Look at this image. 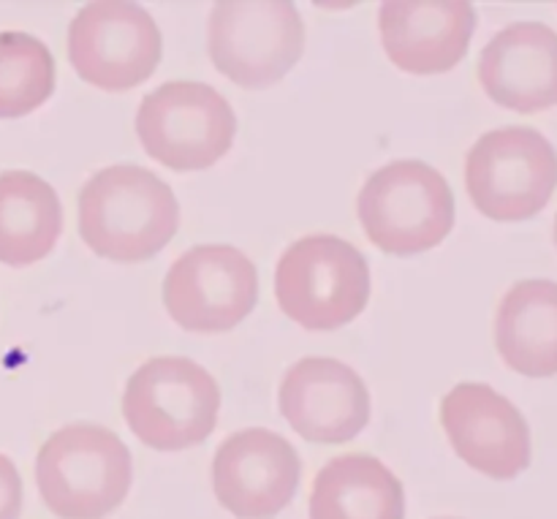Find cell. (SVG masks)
<instances>
[{
    "instance_id": "6da1fadb",
    "label": "cell",
    "mask_w": 557,
    "mask_h": 519,
    "mask_svg": "<svg viewBox=\"0 0 557 519\" xmlns=\"http://www.w3.org/2000/svg\"><path fill=\"white\" fill-rule=\"evenodd\" d=\"M177 228L174 190L156 172L136 163L101 169L79 194V234L101 259L139 264L161 254Z\"/></svg>"
},
{
    "instance_id": "7a4b0ae2",
    "label": "cell",
    "mask_w": 557,
    "mask_h": 519,
    "mask_svg": "<svg viewBox=\"0 0 557 519\" xmlns=\"http://www.w3.org/2000/svg\"><path fill=\"white\" fill-rule=\"evenodd\" d=\"M134 482V460L101 424H65L36 455L44 506L60 519H103L120 509Z\"/></svg>"
},
{
    "instance_id": "3957f363",
    "label": "cell",
    "mask_w": 557,
    "mask_h": 519,
    "mask_svg": "<svg viewBox=\"0 0 557 519\" xmlns=\"http://www.w3.org/2000/svg\"><path fill=\"white\" fill-rule=\"evenodd\" d=\"M277 308L310 332L351 324L370 302V264L335 234H308L283 250L275 270Z\"/></svg>"
},
{
    "instance_id": "277c9868",
    "label": "cell",
    "mask_w": 557,
    "mask_h": 519,
    "mask_svg": "<svg viewBox=\"0 0 557 519\" xmlns=\"http://www.w3.org/2000/svg\"><path fill=\"white\" fill-rule=\"evenodd\" d=\"M364 234L389 256L438 248L455 228V194L438 169L424 161H392L368 177L357 196Z\"/></svg>"
},
{
    "instance_id": "5b68a950",
    "label": "cell",
    "mask_w": 557,
    "mask_h": 519,
    "mask_svg": "<svg viewBox=\"0 0 557 519\" xmlns=\"http://www.w3.org/2000/svg\"><path fill=\"white\" fill-rule=\"evenodd\" d=\"M221 413V386L210 370L185 357L147 359L123 392L131 433L156 452L205 444Z\"/></svg>"
},
{
    "instance_id": "8992f818",
    "label": "cell",
    "mask_w": 557,
    "mask_h": 519,
    "mask_svg": "<svg viewBox=\"0 0 557 519\" xmlns=\"http://www.w3.org/2000/svg\"><path fill=\"white\" fill-rule=\"evenodd\" d=\"M237 114L212 85L174 79L141 98L136 136L152 161L174 172L210 169L232 150Z\"/></svg>"
},
{
    "instance_id": "52a82bcc",
    "label": "cell",
    "mask_w": 557,
    "mask_h": 519,
    "mask_svg": "<svg viewBox=\"0 0 557 519\" xmlns=\"http://www.w3.org/2000/svg\"><path fill=\"white\" fill-rule=\"evenodd\" d=\"M466 188L490 221H528L549 205L557 188L555 147L528 125L487 131L466 156Z\"/></svg>"
},
{
    "instance_id": "ba28073f",
    "label": "cell",
    "mask_w": 557,
    "mask_h": 519,
    "mask_svg": "<svg viewBox=\"0 0 557 519\" xmlns=\"http://www.w3.org/2000/svg\"><path fill=\"white\" fill-rule=\"evenodd\" d=\"M210 60L245 90L281 82L305 52L302 14L288 0H221L212 5Z\"/></svg>"
},
{
    "instance_id": "9c48e42d",
    "label": "cell",
    "mask_w": 557,
    "mask_h": 519,
    "mask_svg": "<svg viewBox=\"0 0 557 519\" xmlns=\"http://www.w3.org/2000/svg\"><path fill=\"white\" fill-rule=\"evenodd\" d=\"M163 38L147 9L125 0H98L69 25V60L87 85L125 92L156 74Z\"/></svg>"
},
{
    "instance_id": "30bf717a",
    "label": "cell",
    "mask_w": 557,
    "mask_h": 519,
    "mask_svg": "<svg viewBox=\"0 0 557 519\" xmlns=\"http://www.w3.org/2000/svg\"><path fill=\"white\" fill-rule=\"evenodd\" d=\"M256 302L259 272L234 245H196L163 277L169 319L199 335L232 332L253 313Z\"/></svg>"
},
{
    "instance_id": "8fae6325",
    "label": "cell",
    "mask_w": 557,
    "mask_h": 519,
    "mask_svg": "<svg viewBox=\"0 0 557 519\" xmlns=\"http://www.w3.org/2000/svg\"><path fill=\"white\" fill-rule=\"evenodd\" d=\"M441 428L466 466L498 482L531 466V428L520 408L490 384H457L441 400Z\"/></svg>"
},
{
    "instance_id": "7c38bea8",
    "label": "cell",
    "mask_w": 557,
    "mask_h": 519,
    "mask_svg": "<svg viewBox=\"0 0 557 519\" xmlns=\"http://www.w3.org/2000/svg\"><path fill=\"white\" fill-rule=\"evenodd\" d=\"M302 460L283 435L264 428L232 433L212 460V493L237 519H272L294 501Z\"/></svg>"
},
{
    "instance_id": "4fadbf2b",
    "label": "cell",
    "mask_w": 557,
    "mask_h": 519,
    "mask_svg": "<svg viewBox=\"0 0 557 519\" xmlns=\"http://www.w3.org/2000/svg\"><path fill=\"white\" fill-rule=\"evenodd\" d=\"M281 413L310 444H348L370 424V392L362 375L332 357H305L283 375Z\"/></svg>"
},
{
    "instance_id": "5bb4252c",
    "label": "cell",
    "mask_w": 557,
    "mask_h": 519,
    "mask_svg": "<svg viewBox=\"0 0 557 519\" xmlns=\"http://www.w3.org/2000/svg\"><path fill=\"white\" fill-rule=\"evenodd\" d=\"M384 52L400 71L446 74L471 47L476 9L468 0H389L381 5Z\"/></svg>"
},
{
    "instance_id": "9a60e30c",
    "label": "cell",
    "mask_w": 557,
    "mask_h": 519,
    "mask_svg": "<svg viewBox=\"0 0 557 519\" xmlns=\"http://www.w3.org/2000/svg\"><path fill=\"white\" fill-rule=\"evenodd\" d=\"M476 76L498 107L539 114L557 103V33L544 22H515L490 38Z\"/></svg>"
},
{
    "instance_id": "2e32d148",
    "label": "cell",
    "mask_w": 557,
    "mask_h": 519,
    "mask_svg": "<svg viewBox=\"0 0 557 519\" xmlns=\"http://www.w3.org/2000/svg\"><path fill=\"white\" fill-rule=\"evenodd\" d=\"M495 348L515 373L557 375V283L533 277L504 294L495 313Z\"/></svg>"
},
{
    "instance_id": "e0dca14e",
    "label": "cell",
    "mask_w": 557,
    "mask_h": 519,
    "mask_svg": "<svg viewBox=\"0 0 557 519\" xmlns=\"http://www.w3.org/2000/svg\"><path fill=\"white\" fill-rule=\"evenodd\" d=\"M310 519H406L403 482L373 455L326 462L310 487Z\"/></svg>"
},
{
    "instance_id": "ac0fdd59",
    "label": "cell",
    "mask_w": 557,
    "mask_h": 519,
    "mask_svg": "<svg viewBox=\"0 0 557 519\" xmlns=\"http://www.w3.org/2000/svg\"><path fill=\"white\" fill-rule=\"evenodd\" d=\"M63 232L58 190L25 169L0 172V264L30 267L47 259Z\"/></svg>"
},
{
    "instance_id": "d6986e66",
    "label": "cell",
    "mask_w": 557,
    "mask_h": 519,
    "mask_svg": "<svg viewBox=\"0 0 557 519\" xmlns=\"http://www.w3.org/2000/svg\"><path fill=\"white\" fill-rule=\"evenodd\" d=\"M54 58L41 38L22 30L0 33V120L25 118L54 92Z\"/></svg>"
},
{
    "instance_id": "ffe728a7",
    "label": "cell",
    "mask_w": 557,
    "mask_h": 519,
    "mask_svg": "<svg viewBox=\"0 0 557 519\" xmlns=\"http://www.w3.org/2000/svg\"><path fill=\"white\" fill-rule=\"evenodd\" d=\"M22 477L14 462L5 455H0V519H20L22 511Z\"/></svg>"
},
{
    "instance_id": "44dd1931",
    "label": "cell",
    "mask_w": 557,
    "mask_h": 519,
    "mask_svg": "<svg viewBox=\"0 0 557 519\" xmlns=\"http://www.w3.org/2000/svg\"><path fill=\"white\" fill-rule=\"evenodd\" d=\"M555 245H557V215H555Z\"/></svg>"
},
{
    "instance_id": "7402d4cb",
    "label": "cell",
    "mask_w": 557,
    "mask_h": 519,
    "mask_svg": "<svg viewBox=\"0 0 557 519\" xmlns=\"http://www.w3.org/2000/svg\"><path fill=\"white\" fill-rule=\"evenodd\" d=\"M444 519H455V517H444Z\"/></svg>"
}]
</instances>
